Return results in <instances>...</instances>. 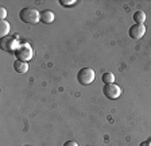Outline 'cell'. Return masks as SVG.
<instances>
[{"label":"cell","instance_id":"obj_1","mask_svg":"<svg viewBox=\"0 0 151 146\" xmlns=\"http://www.w3.org/2000/svg\"><path fill=\"white\" fill-rule=\"evenodd\" d=\"M19 19L22 22L27 23V25H37L39 20H41V12H38L35 8H23L20 12H19Z\"/></svg>","mask_w":151,"mask_h":146},{"label":"cell","instance_id":"obj_2","mask_svg":"<svg viewBox=\"0 0 151 146\" xmlns=\"http://www.w3.org/2000/svg\"><path fill=\"white\" fill-rule=\"evenodd\" d=\"M94 77H96V73L92 68H82L78 70L77 73V81H78L81 85H89L94 81Z\"/></svg>","mask_w":151,"mask_h":146},{"label":"cell","instance_id":"obj_3","mask_svg":"<svg viewBox=\"0 0 151 146\" xmlns=\"http://www.w3.org/2000/svg\"><path fill=\"white\" fill-rule=\"evenodd\" d=\"M32 56H34V50H32V48L28 43L20 45V46L15 50V57L18 61L27 62V61H30L32 58Z\"/></svg>","mask_w":151,"mask_h":146},{"label":"cell","instance_id":"obj_4","mask_svg":"<svg viewBox=\"0 0 151 146\" xmlns=\"http://www.w3.org/2000/svg\"><path fill=\"white\" fill-rule=\"evenodd\" d=\"M103 92H104V95H105V98L111 99V100H115V99L122 96L123 91H122V87L112 83V84H105L103 88Z\"/></svg>","mask_w":151,"mask_h":146},{"label":"cell","instance_id":"obj_5","mask_svg":"<svg viewBox=\"0 0 151 146\" xmlns=\"http://www.w3.org/2000/svg\"><path fill=\"white\" fill-rule=\"evenodd\" d=\"M0 46H1V49H3V50L14 51V53H15V50L19 48L16 38H12V37H4V38H1Z\"/></svg>","mask_w":151,"mask_h":146},{"label":"cell","instance_id":"obj_6","mask_svg":"<svg viewBox=\"0 0 151 146\" xmlns=\"http://www.w3.org/2000/svg\"><path fill=\"white\" fill-rule=\"evenodd\" d=\"M129 37L132 39H140L143 35L146 34V26L145 25H134L129 27L128 31Z\"/></svg>","mask_w":151,"mask_h":146},{"label":"cell","instance_id":"obj_7","mask_svg":"<svg viewBox=\"0 0 151 146\" xmlns=\"http://www.w3.org/2000/svg\"><path fill=\"white\" fill-rule=\"evenodd\" d=\"M55 19V15H54L53 11L50 10H45L41 12V22H43L45 25H49V23H53Z\"/></svg>","mask_w":151,"mask_h":146},{"label":"cell","instance_id":"obj_8","mask_svg":"<svg viewBox=\"0 0 151 146\" xmlns=\"http://www.w3.org/2000/svg\"><path fill=\"white\" fill-rule=\"evenodd\" d=\"M14 69H15L18 73H26L28 70V65H27V62L16 60L15 62H14Z\"/></svg>","mask_w":151,"mask_h":146},{"label":"cell","instance_id":"obj_9","mask_svg":"<svg viewBox=\"0 0 151 146\" xmlns=\"http://www.w3.org/2000/svg\"><path fill=\"white\" fill-rule=\"evenodd\" d=\"M9 33V23L7 20H1L0 22V35L1 37H7V34Z\"/></svg>","mask_w":151,"mask_h":146},{"label":"cell","instance_id":"obj_10","mask_svg":"<svg viewBox=\"0 0 151 146\" xmlns=\"http://www.w3.org/2000/svg\"><path fill=\"white\" fill-rule=\"evenodd\" d=\"M134 20L136 22V25H143V22L146 20V14L143 11H136L134 14Z\"/></svg>","mask_w":151,"mask_h":146},{"label":"cell","instance_id":"obj_11","mask_svg":"<svg viewBox=\"0 0 151 146\" xmlns=\"http://www.w3.org/2000/svg\"><path fill=\"white\" fill-rule=\"evenodd\" d=\"M101 80L104 81V84H112L115 81V74L111 72H105L103 74V77H101Z\"/></svg>","mask_w":151,"mask_h":146},{"label":"cell","instance_id":"obj_12","mask_svg":"<svg viewBox=\"0 0 151 146\" xmlns=\"http://www.w3.org/2000/svg\"><path fill=\"white\" fill-rule=\"evenodd\" d=\"M76 3V0H60V4H62L63 7L66 6H72V4Z\"/></svg>","mask_w":151,"mask_h":146},{"label":"cell","instance_id":"obj_13","mask_svg":"<svg viewBox=\"0 0 151 146\" xmlns=\"http://www.w3.org/2000/svg\"><path fill=\"white\" fill-rule=\"evenodd\" d=\"M6 16H7V10L4 7H1V8H0V18H1V20L6 19Z\"/></svg>","mask_w":151,"mask_h":146},{"label":"cell","instance_id":"obj_14","mask_svg":"<svg viewBox=\"0 0 151 146\" xmlns=\"http://www.w3.org/2000/svg\"><path fill=\"white\" fill-rule=\"evenodd\" d=\"M63 146H78V143L74 142V141H68V142L63 143Z\"/></svg>","mask_w":151,"mask_h":146},{"label":"cell","instance_id":"obj_15","mask_svg":"<svg viewBox=\"0 0 151 146\" xmlns=\"http://www.w3.org/2000/svg\"><path fill=\"white\" fill-rule=\"evenodd\" d=\"M140 146H151V142L150 141H146V142H142Z\"/></svg>","mask_w":151,"mask_h":146}]
</instances>
